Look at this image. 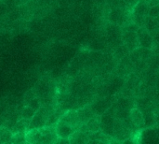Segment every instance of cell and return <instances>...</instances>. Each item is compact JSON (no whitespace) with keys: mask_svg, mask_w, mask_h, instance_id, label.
<instances>
[{"mask_svg":"<svg viewBox=\"0 0 159 144\" xmlns=\"http://www.w3.org/2000/svg\"><path fill=\"white\" fill-rule=\"evenodd\" d=\"M115 114L107 112L101 116V130L106 135L114 138V125H115Z\"/></svg>","mask_w":159,"mask_h":144,"instance_id":"6da1fadb","label":"cell"},{"mask_svg":"<svg viewBox=\"0 0 159 144\" xmlns=\"http://www.w3.org/2000/svg\"><path fill=\"white\" fill-rule=\"evenodd\" d=\"M59 122L69 125V126L73 127L74 128H75L76 130H78V128L80 127V126L82 124L79 119L77 112L74 111V110H71V111H68V112L62 113Z\"/></svg>","mask_w":159,"mask_h":144,"instance_id":"7a4b0ae2","label":"cell"},{"mask_svg":"<svg viewBox=\"0 0 159 144\" xmlns=\"http://www.w3.org/2000/svg\"><path fill=\"white\" fill-rule=\"evenodd\" d=\"M39 130L41 132V139L39 143H56L58 136L56 133L55 126H45Z\"/></svg>","mask_w":159,"mask_h":144,"instance_id":"3957f363","label":"cell"},{"mask_svg":"<svg viewBox=\"0 0 159 144\" xmlns=\"http://www.w3.org/2000/svg\"><path fill=\"white\" fill-rule=\"evenodd\" d=\"M137 35H138V40L140 43V47L148 48V49L153 48V46H154L153 36L144 26L139 27V29L137 30Z\"/></svg>","mask_w":159,"mask_h":144,"instance_id":"277c9868","label":"cell"},{"mask_svg":"<svg viewBox=\"0 0 159 144\" xmlns=\"http://www.w3.org/2000/svg\"><path fill=\"white\" fill-rule=\"evenodd\" d=\"M129 120L136 129L144 127V117L143 112L137 108L129 111Z\"/></svg>","mask_w":159,"mask_h":144,"instance_id":"5b68a950","label":"cell"},{"mask_svg":"<svg viewBox=\"0 0 159 144\" xmlns=\"http://www.w3.org/2000/svg\"><path fill=\"white\" fill-rule=\"evenodd\" d=\"M55 127H56V133L58 138H61V139H69L73 135V133L76 130L73 127L60 122L57 123Z\"/></svg>","mask_w":159,"mask_h":144,"instance_id":"8992f818","label":"cell"},{"mask_svg":"<svg viewBox=\"0 0 159 144\" xmlns=\"http://www.w3.org/2000/svg\"><path fill=\"white\" fill-rule=\"evenodd\" d=\"M149 8H150V7H149L146 0H139L137 2V4L134 6L132 13L136 14V15H139V16L146 17L148 15Z\"/></svg>","mask_w":159,"mask_h":144,"instance_id":"52a82bcc","label":"cell"},{"mask_svg":"<svg viewBox=\"0 0 159 144\" xmlns=\"http://www.w3.org/2000/svg\"><path fill=\"white\" fill-rule=\"evenodd\" d=\"M77 113H78L79 119H80L82 124L88 122L89 119H91L93 116H95L97 114L95 112L93 107H91V106H87V107L80 109L79 111H77Z\"/></svg>","mask_w":159,"mask_h":144,"instance_id":"ba28073f","label":"cell"},{"mask_svg":"<svg viewBox=\"0 0 159 144\" xmlns=\"http://www.w3.org/2000/svg\"><path fill=\"white\" fill-rule=\"evenodd\" d=\"M69 142L70 143H89L88 132L75 130L69 138Z\"/></svg>","mask_w":159,"mask_h":144,"instance_id":"9c48e42d","label":"cell"},{"mask_svg":"<svg viewBox=\"0 0 159 144\" xmlns=\"http://www.w3.org/2000/svg\"><path fill=\"white\" fill-rule=\"evenodd\" d=\"M25 138L27 143H39L41 139V132L37 128L28 129L26 131Z\"/></svg>","mask_w":159,"mask_h":144,"instance_id":"30bf717a","label":"cell"},{"mask_svg":"<svg viewBox=\"0 0 159 144\" xmlns=\"http://www.w3.org/2000/svg\"><path fill=\"white\" fill-rule=\"evenodd\" d=\"M30 124V120L29 119H25V118H20L12 127L11 131L12 133H16V132H26L28 130V127Z\"/></svg>","mask_w":159,"mask_h":144,"instance_id":"8fae6325","label":"cell"},{"mask_svg":"<svg viewBox=\"0 0 159 144\" xmlns=\"http://www.w3.org/2000/svg\"><path fill=\"white\" fill-rule=\"evenodd\" d=\"M157 133L152 127L146 128V130L142 134V141L145 143H153L157 140Z\"/></svg>","mask_w":159,"mask_h":144,"instance_id":"7c38bea8","label":"cell"},{"mask_svg":"<svg viewBox=\"0 0 159 144\" xmlns=\"http://www.w3.org/2000/svg\"><path fill=\"white\" fill-rule=\"evenodd\" d=\"M12 135L13 133L10 129L0 127V143H10Z\"/></svg>","mask_w":159,"mask_h":144,"instance_id":"4fadbf2b","label":"cell"},{"mask_svg":"<svg viewBox=\"0 0 159 144\" xmlns=\"http://www.w3.org/2000/svg\"><path fill=\"white\" fill-rule=\"evenodd\" d=\"M35 112H36V111L34 110L33 108H31L29 106H24L22 108L20 115V118H25V119L31 120L34 117V115L35 114Z\"/></svg>","mask_w":159,"mask_h":144,"instance_id":"5bb4252c","label":"cell"},{"mask_svg":"<svg viewBox=\"0 0 159 144\" xmlns=\"http://www.w3.org/2000/svg\"><path fill=\"white\" fill-rule=\"evenodd\" d=\"M143 117H144V127L145 128L154 127V125L156 123V118L151 112H147L145 113L143 112Z\"/></svg>","mask_w":159,"mask_h":144,"instance_id":"9a60e30c","label":"cell"},{"mask_svg":"<svg viewBox=\"0 0 159 144\" xmlns=\"http://www.w3.org/2000/svg\"><path fill=\"white\" fill-rule=\"evenodd\" d=\"M26 132H16L13 133L10 143H25L26 138H25Z\"/></svg>","mask_w":159,"mask_h":144,"instance_id":"2e32d148","label":"cell"},{"mask_svg":"<svg viewBox=\"0 0 159 144\" xmlns=\"http://www.w3.org/2000/svg\"><path fill=\"white\" fill-rule=\"evenodd\" d=\"M26 106H29V107L33 108L34 110L38 111V110H39V108L41 107V101H40V98H39L38 97H35L32 98V99L27 103V105H26Z\"/></svg>","mask_w":159,"mask_h":144,"instance_id":"e0dca14e","label":"cell"},{"mask_svg":"<svg viewBox=\"0 0 159 144\" xmlns=\"http://www.w3.org/2000/svg\"><path fill=\"white\" fill-rule=\"evenodd\" d=\"M147 16H150V17H153V18H157V17H159V4L154 6V7H151L149 8V11H148V15Z\"/></svg>","mask_w":159,"mask_h":144,"instance_id":"ac0fdd59","label":"cell"},{"mask_svg":"<svg viewBox=\"0 0 159 144\" xmlns=\"http://www.w3.org/2000/svg\"><path fill=\"white\" fill-rule=\"evenodd\" d=\"M152 36H153L154 45H156V44H159V30L158 31H157L155 34H153Z\"/></svg>","mask_w":159,"mask_h":144,"instance_id":"d6986e66","label":"cell"},{"mask_svg":"<svg viewBox=\"0 0 159 144\" xmlns=\"http://www.w3.org/2000/svg\"><path fill=\"white\" fill-rule=\"evenodd\" d=\"M14 1V6H22L26 4L29 0H13Z\"/></svg>","mask_w":159,"mask_h":144,"instance_id":"ffe728a7","label":"cell"},{"mask_svg":"<svg viewBox=\"0 0 159 144\" xmlns=\"http://www.w3.org/2000/svg\"><path fill=\"white\" fill-rule=\"evenodd\" d=\"M146 1H147V3H148V5H149L150 7L159 4V0H146Z\"/></svg>","mask_w":159,"mask_h":144,"instance_id":"44dd1931","label":"cell"},{"mask_svg":"<svg viewBox=\"0 0 159 144\" xmlns=\"http://www.w3.org/2000/svg\"><path fill=\"white\" fill-rule=\"evenodd\" d=\"M156 52L159 55V44H156Z\"/></svg>","mask_w":159,"mask_h":144,"instance_id":"7402d4cb","label":"cell"}]
</instances>
